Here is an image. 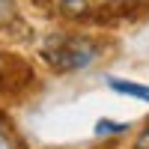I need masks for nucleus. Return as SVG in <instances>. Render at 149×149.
I'll return each instance as SVG.
<instances>
[{"label":"nucleus","mask_w":149,"mask_h":149,"mask_svg":"<svg viewBox=\"0 0 149 149\" xmlns=\"http://www.w3.org/2000/svg\"><path fill=\"white\" fill-rule=\"evenodd\" d=\"M107 86L113 93H122V95L140 98V102H149V86L146 84H134V81H122V78H107Z\"/></svg>","instance_id":"f03ea898"},{"label":"nucleus","mask_w":149,"mask_h":149,"mask_svg":"<svg viewBox=\"0 0 149 149\" xmlns=\"http://www.w3.org/2000/svg\"><path fill=\"white\" fill-rule=\"evenodd\" d=\"M137 146H140V149H149V125L143 128V134L137 137Z\"/></svg>","instance_id":"20e7f679"},{"label":"nucleus","mask_w":149,"mask_h":149,"mask_svg":"<svg viewBox=\"0 0 149 149\" xmlns=\"http://www.w3.org/2000/svg\"><path fill=\"white\" fill-rule=\"evenodd\" d=\"M116 131H125V122H113V119H98L95 134H116Z\"/></svg>","instance_id":"7ed1b4c3"},{"label":"nucleus","mask_w":149,"mask_h":149,"mask_svg":"<svg viewBox=\"0 0 149 149\" xmlns=\"http://www.w3.org/2000/svg\"><path fill=\"white\" fill-rule=\"evenodd\" d=\"M0 149H12V140H9V134L0 128Z\"/></svg>","instance_id":"39448f33"},{"label":"nucleus","mask_w":149,"mask_h":149,"mask_svg":"<svg viewBox=\"0 0 149 149\" xmlns=\"http://www.w3.org/2000/svg\"><path fill=\"white\" fill-rule=\"evenodd\" d=\"M95 57V45L86 39H57L45 48V60H51L57 69H84Z\"/></svg>","instance_id":"f257e3e1"}]
</instances>
